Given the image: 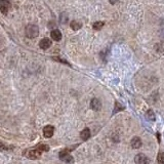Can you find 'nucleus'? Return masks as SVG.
<instances>
[{"mask_svg":"<svg viewBox=\"0 0 164 164\" xmlns=\"http://www.w3.org/2000/svg\"><path fill=\"white\" fill-rule=\"evenodd\" d=\"M38 34H39V28L36 25L30 24V25L27 26V28H26V35H27L28 38L30 39L36 38L38 36Z\"/></svg>","mask_w":164,"mask_h":164,"instance_id":"f257e3e1","label":"nucleus"},{"mask_svg":"<svg viewBox=\"0 0 164 164\" xmlns=\"http://www.w3.org/2000/svg\"><path fill=\"white\" fill-rule=\"evenodd\" d=\"M70 151L69 150H63V151H61L60 152V154H59V156H60V159H61L62 161H64V162H66V163H72L73 161H74V159H73V157L70 155Z\"/></svg>","mask_w":164,"mask_h":164,"instance_id":"f03ea898","label":"nucleus"},{"mask_svg":"<svg viewBox=\"0 0 164 164\" xmlns=\"http://www.w3.org/2000/svg\"><path fill=\"white\" fill-rule=\"evenodd\" d=\"M10 1L9 0H0V12L2 14L6 15L8 12V10L10 9Z\"/></svg>","mask_w":164,"mask_h":164,"instance_id":"7ed1b4c3","label":"nucleus"},{"mask_svg":"<svg viewBox=\"0 0 164 164\" xmlns=\"http://www.w3.org/2000/svg\"><path fill=\"white\" fill-rule=\"evenodd\" d=\"M41 151L40 150H38V149H33V150H30V151H28V153H27V157L29 159H38V158H40L41 157Z\"/></svg>","mask_w":164,"mask_h":164,"instance_id":"20e7f679","label":"nucleus"},{"mask_svg":"<svg viewBox=\"0 0 164 164\" xmlns=\"http://www.w3.org/2000/svg\"><path fill=\"white\" fill-rule=\"evenodd\" d=\"M134 162L136 164H148L149 162V159L146 156L145 154H137L136 157H134Z\"/></svg>","mask_w":164,"mask_h":164,"instance_id":"39448f33","label":"nucleus"},{"mask_svg":"<svg viewBox=\"0 0 164 164\" xmlns=\"http://www.w3.org/2000/svg\"><path fill=\"white\" fill-rule=\"evenodd\" d=\"M54 127L52 125H46L45 127L43 128V136L46 137V139H49L54 136Z\"/></svg>","mask_w":164,"mask_h":164,"instance_id":"423d86ee","label":"nucleus"},{"mask_svg":"<svg viewBox=\"0 0 164 164\" xmlns=\"http://www.w3.org/2000/svg\"><path fill=\"white\" fill-rule=\"evenodd\" d=\"M90 108L94 111H99L102 108V103L99 99H92L90 102Z\"/></svg>","mask_w":164,"mask_h":164,"instance_id":"0eeeda50","label":"nucleus"},{"mask_svg":"<svg viewBox=\"0 0 164 164\" xmlns=\"http://www.w3.org/2000/svg\"><path fill=\"white\" fill-rule=\"evenodd\" d=\"M39 46H40L42 49H48L52 46V40L49 38H43L39 42Z\"/></svg>","mask_w":164,"mask_h":164,"instance_id":"6e6552de","label":"nucleus"},{"mask_svg":"<svg viewBox=\"0 0 164 164\" xmlns=\"http://www.w3.org/2000/svg\"><path fill=\"white\" fill-rule=\"evenodd\" d=\"M130 145L134 149H139L142 146V141L139 136H134L131 139V142H130Z\"/></svg>","mask_w":164,"mask_h":164,"instance_id":"1a4fd4ad","label":"nucleus"},{"mask_svg":"<svg viewBox=\"0 0 164 164\" xmlns=\"http://www.w3.org/2000/svg\"><path fill=\"white\" fill-rule=\"evenodd\" d=\"M50 36H52V38L54 39V41H60L62 39V33L60 30L54 29V30H52V33H50Z\"/></svg>","mask_w":164,"mask_h":164,"instance_id":"9d476101","label":"nucleus"},{"mask_svg":"<svg viewBox=\"0 0 164 164\" xmlns=\"http://www.w3.org/2000/svg\"><path fill=\"white\" fill-rule=\"evenodd\" d=\"M90 130H89V128H84L83 130L81 131V134H80V137L83 141H86V139H88L90 137Z\"/></svg>","mask_w":164,"mask_h":164,"instance_id":"9b49d317","label":"nucleus"},{"mask_svg":"<svg viewBox=\"0 0 164 164\" xmlns=\"http://www.w3.org/2000/svg\"><path fill=\"white\" fill-rule=\"evenodd\" d=\"M70 26H71V28H72V30L77 31V30H80V29H81V27H82V24L80 23V22L73 21V22H71Z\"/></svg>","mask_w":164,"mask_h":164,"instance_id":"f8f14e48","label":"nucleus"},{"mask_svg":"<svg viewBox=\"0 0 164 164\" xmlns=\"http://www.w3.org/2000/svg\"><path fill=\"white\" fill-rule=\"evenodd\" d=\"M146 118H147L148 120H150V121H155L156 116H155L154 112H153L152 110H148L147 113H146Z\"/></svg>","mask_w":164,"mask_h":164,"instance_id":"ddd939ff","label":"nucleus"},{"mask_svg":"<svg viewBox=\"0 0 164 164\" xmlns=\"http://www.w3.org/2000/svg\"><path fill=\"white\" fill-rule=\"evenodd\" d=\"M104 25H105L104 22L97 21V22H94V23L92 24V28H94V30H101V29L104 27Z\"/></svg>","mask_w":164,"mask_h":164,"instance_id":"4468645a","label":"nucleus"},{"mask_svg":"<svg viewBox=\"0 0 164 164\" xmlns=\"http://www.w3.org/2000/svg\"><path fill=\"white\" fill-rule=\"evenodd\" d=\"M157 162L158 164H164V152H160L157 156Z\"/></svg>","mask_w":164,"mask_h":164,"instance_id":"2eb2a0df","label":"nucleus"},{"mask_svg":"<svg viewBox=\"0 0 164 164\" xmlns=\"http://www.w3.org/2000/svg\"><path fill=\"white\" fill-rule=\"evenodd\" d=\"M122 110H124V107L122 105H121L120 103H115V109H114V114L116 112H119V111H122Z\"/></svg>","mask_w":164,"mask_h":164,"instance_id":"dca6fc26","label":"nucleus"},{"mask_svg":"<svg viewBox=\"0 0 164 164\" xmlns=\"http://www.w3.org/2000/svg\"><path fill=\"white\" fill-rule=\"evenodd\" d=\"M60 21H61L62 24H66L68 22V15L65 14V12H63V14L61 15V17H60Z\"/></svg>","mask_w":164,"mask_h":164,"instance_id":"f3484780","label":"nucleus"},{"mask_svg":"<svg viewBox=\"0 0 164 164\" xmlns=\"http://www.w3.org/2000/svg\"><path fill=\"white\" fill-rule=\"evenodd\" d=\"M36 149L40 150L41 152H42V151H48V150H49V146H47V145H43V144H42V145L37 146Z\"/></svg>","mask_w":164,"mask_h":164,"instance_id":"a211bd4d","label":"nucleus"},{"mask_svg":"<svg viewBox=\"0 0 164 164\" xmlns=\"http://www.w3.org/2000/svg\"><path fill=\"white\" fill-rule=\"evenodd\" d=\"M118 1H119V0H109V2H110L111 4H112V5H114V4H116Z\"/></svg>","mask_w":164,"mask_h":164,"instance_id":"6ab92c4d","label":"nucleus"},{"mask_svg":"<svg viewBox=\"0 0 164 164\" xmlns=\"http://www.w3.org/2000/svg\"><path fill=\"white\" fill-rule=\"evenodd\" d=\"M6 149H7V148H6L2 143H0V150H6Z\"/></svg>","mask_w":164,"mask_h":164,"instance_id":"aec40b11","label":"nucleus"}]
</instances>
